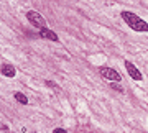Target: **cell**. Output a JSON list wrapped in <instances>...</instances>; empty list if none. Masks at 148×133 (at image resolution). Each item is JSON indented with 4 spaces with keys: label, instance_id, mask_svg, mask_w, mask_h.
<instances>
[{
    "label": "cell",
    "instance_id": "30bf717a",
    "mask_svg": "<svg viewBox=\"0 0 148 133\" xmlns=\"http://www.w3.org/2000/svg\"><path fill=\"white\" fill-rule=\"evenodd\" d=\"M53 133H68V132H66L64 128H54V130H53Z\"/></svg>",
    "mask_w": 148,
    "mask_h": 133
},
{
    "label": "cell",
    "instance_id": "5b68a950",
    "mask_svg": "<svg viewBox=\"0 0 148 133\" xmlns=\"http://www.w3.org/2000/svg\"><path fill=\"white\" fill-rule=\"evenodd\" d=\"M40 36H41L43 40H49V41H59L58 35H56L53 30H49V28H41V30H40Z\"/></svg>",
    "mask_w": 148,
    "mask_h": 133
},
{
    "label": "cell",
    "instance_id": "277c9868",
    "mask_svg": "<svg viewBox=\"0 0 148 133\" xmlns=\"http://www.w3.org/2000/svg\"><path fill=\"white\" fill-rule=\"evenodd\" d=\"M125 69H127L128 76H130L133 80H142L143 79L142 72H140V71L137 69V66H135V64H132L130 61H125Z\"/></svg>",
    "mask_w": 148,
    "mask_h": 133
},
{
    "label": "cell",
    "instance_id": "ba28073f",
    "mask_svg": "<svg viewBox=\"0 0 148 133\" xmlns=\"http://www.w3.org/2000/svg\"><path fill=\"white\" fill-rule=\"evenodd\" d=\"M114 91H117V92H123V89L120 87V84H117V82H112V85H110Z\"/></svg>",
    "mask_w": 148,
    "mask_h": 133
},
{
    "label": "cell",
    "instance_id": "6da1fadb",
    "mask_svg": "<svg viewBox=\"0 0 148 133\" xmlns=\"http://www.w3.org/2000/svg\"><path fill=\"white\" fill-rule=\"evenodd\" d=\"M122 20L127 23L128 27L132 28L133 31H140V33H148V23L145 20H142L138 15H135V13H132V12H127L123 10L120 13Z\"/></svg>",
    "mask_w": 148,
    "mask_h": 133
},
{
    "label": "cell",
    "instance_id": "7a4b0ae2",
    "mask_svg": "<svg viewBox=\"0 0 148 133\" xmlns=\"http://www.w3.org/2000/svg\"><path fill=\"white\" fill-rule=\"evenodd\" d=\"M27 18H28V21L32 23L33 27H36V28H46V20L43 18L38 12H35V10H30V12H27Z\"/></svg>",
    "mask_w": 148,
    "mask_h": 133
},
{
    "label": "cell",
    "instance_id": "52a82bcc",
    "mask_svg": "<svg viewBox=\"0 0 148 133\" xmlns=\"http://www.w3.org/2000/svg\"><path fill=\"white\" fill-rule=\"evenodd\" d=\"M13 97H15L16 102H20L21 105H27V104H28L27 95H25V94H21V92H15V94H13Z\"/></svg>",
    "mask_w": 148,
    "mask_h": 133
},
{
    "label": "cell",
    "instance_id": "3957f363",
    "mask_svg": "<svg viewBox=\"0 0 148 133\" xmlns=\"http://www.w3.org/2000/svg\"><path fill=\"white\" fill-rule=\"evenodd\" d=\"M99 72H101V76L107 80H112V82H120L122 80V76L119 74L115 69H112V68L102 66V68H99Z\"/></svg>",
    "mask_w": 148,
    "mask_h": 133
},
{
    "label": "cell",
    "instance_id": "8992f818",
    "mask_svg": "<svg viewBox=\"0 0 148 133\" xmlns=\"http://www.w3.org/2000/svg\"><path fill=\"white\" fill-rule=\"evenodd\" d=\"M16 74V69L10 64H3L2 66V76H5V77H15Z\"/></svg>",
    "mask_w": 148,
    "mask_h": 133
},
{
    "label": "cell",
    "instance_id": "9c48e42d",
    "mask_svg": "<svg viewBox=\"0 0 148 133\" xmlns=\"http://www.w3.org/2000/svg\"><path fill=\"white\" fill-rule=\"evenodd\" d=\"M46 85L48 87H53V89H58V85L54 84V82H51V80H46Z\"/></svg>",
    "mask_w": 148,
    "mask_h": 133
}]
</instances>
